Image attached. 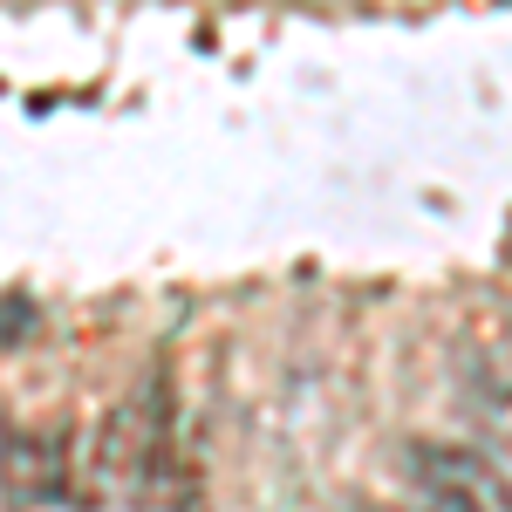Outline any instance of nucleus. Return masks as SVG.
Instances as JSON below:
<instances>
[{
    "label": "nucleus",
    "mask_w": 512,
    "mask_h": 512,
    "mask_svg": "<svg viewBox=\"0 0 512 512\" xmlns=\"http://www.w3.org/2000/svg\"><path fill=\"white\" fill-rule=\"evenodd\" d=\"M89 478H96V499L130 506V512L192 506V465L178 458V396H171L164 369L137 376L130 396H117V410L96 424Z\"/></svg>",
    "instance_id": "1"
},
{
    "label": "nucleus",
    "mask_w": 512,
    "mask_h": 512,
    "mask_svg": "<svg viewBox=\"0 0 512 512\" xmlns=\"http://www.w3.org/2000/svg\"><path fill=\"white\" fill-rule=\"evenodd\" d=\"M403 465H410V492L424 512H512V478L492 458H478L472 444L417 437Z\"/></svg>",
    "instance_id": "2"
},
{
    "label": "nucleus",
    "mask_w": 512,
    "mask_h": 512,
    "mask_svg": "<svg viewBox=\"0 0 512 512\" xmlns=\"http://www.w3.org/2000/svg\"><path fill=\"white\" fill-rule=\"evenodd\" d=\"M69 478H76V451L62 424H21L0 437V499L7 506H62V499H76Z\"/></svg>",
    "instance_id": "3"
},
{
    "label": "nucleus",
    "mask_w": 512,
    "mask_h": 512,
    "mask_svg": "<svg viewBox=\"0 0 512 512\" xmlns=\"http://www.w3.org/2000/svg\"><path fill=\"white\" fill-rule=\"evenodd\" d=\"M35 328V301L28 294H0V342H21Z\"/></svg>",
    "instance_id": "4"
},
{
    "label": "nucleus",
    "mask_w": 512,
    "mask_h": 512,
    "mask_svg": "<svg viewBox=\"0 0 512 512\" xmlns=\"http://www.w3.org/2000/svg\"><path fill=\"white\" fill-rule=\"evenodd\" d=\"M362 512H424V506H390V499H362Z\"/></svg>",
    "instance_id": "5"
}]
</instances>
